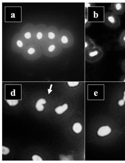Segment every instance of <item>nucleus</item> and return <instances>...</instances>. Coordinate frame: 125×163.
<instances>
[{
    "label": "nucleus",
    "mask_w": 125,
    "mask_h": 163,
    "mask_svg": "<svg viewBox=\"0 0 125 163\" xmlns=\"http://www.w3.org/2000/svg\"><path fill=\"white\" fill-rule=\"evenodd\" d=\"M79 82H67V83L68 84L69 86L71 87L76 86H77L79 85Z\"/></svg>",
    "instance_id": "4468645a"
},
{
    "label": "nucleus",
    "mask_w": 125,
    "mask_h": 163,
    "mask_svg": "<svg viewBox=\"0 0 125 163\" xmlns=\"http://www.w3.org/2000/svg\"><path fill=\"white\" fill-rule=\"evenodd\" d=\"M61 41L62 44H66L69 42V38L66 35H62L61 39Z\"/></svg>",
    "instance_id": "9b49d317"
},
{
    "label": "nucleus",
    "mask_w": 125,
    "mask_h": 163,
    "mask_svg": "<svg viewBox=\"0 0 125 163\" xmlns=\"http://www.w3.org/2000/svg\"><path fill=\"white\" fill-rule=\"evenodd\" d=\"M103 55L102 49L98 46L89 50L85 52V60L90 63H94L99 60Z\"/></svg>",
    "instance_id": "f257e3e1"
},
{
    "label": "nucleus",
    "mask_w": 125,
    "mask_h": 163,
    "mask_svg": "<svg viewBox=\"0 0 125 163\" xmlns=\"http://www.w3.org/2000/svg\"><path fill=\"white\" fill-rule=\"evenodd\" d=\"M17 45H18L19 47H22L23 46V43H22V41L18 40L17 42Z\"/></svg>",
    "instance_id": "4be33fe9"
},
{
    "label": "nucleus",
    "mask_w": 125,
    "mask_h": 163,
    "mask_svg": "<svg viewBox=\"0 0 125 163\" xmlns=\"http://www.w3.org/2000/svg\"><path fill=\"white\" fill-rule=\"evenodd\" d=\"M104 23L111 28H117L121 25V20L118 15L108 12L104 14Z\"/></svg>",
    "instance_id": "f03ea898"
},
{
    "label": "nucleus",
    "mask_w": 125,
    "mask_h": 163,
    "mask_svg": "<svg viewBox=\"0 0 125 163\" xmlns=\"http://www.w3.org/2000/svg\"><path fill=\"white\" fill-rule=\"evenodd\" d=\"M7 102L10 106H16L18 103V101L17 100H7Z\"/></svg>",
    "instance_id": "f8f14e48"
},
{
    "label": "nucleus",
    "mask_w": 125,
    "mask_h": 163,
    "mask_svg": "<svg viewBox=\"0 0 125 163\" xmlns=\"http://www.w3.org/2000/svg\"><path fill=\"white\" fill-rule=\"evenodd\" d=\"M55 48V46L54 45H52L50 46L49 48H48V50L50 52H53V51L54 50Z\"/></svg>",
    "instance_id": "6ab92c4d"
},
{
    "label": "nucleus",
    "mask_w": 125,
    "mask_h": 163,
    "mask_svg": "<svg viewBox=\"0 0 125 163\" xmlns=\"http://www.w3.org/2000/svg\"><path fill=\"white\" fill-rule=\"evenodd\" d=\"M120 81L125 82V75H123L120 79Z\"/></svg>",
    "instance_id": "393cba45"
},
{
    "label": "nucleus",
    "mask_w": 125,
    "mask_h": 163,
    "mask_svg": "<svg viewBox=\"0 0 125 163\" xmlns=\"http://www.w3.org/2000/svg\"><path fill=\"white\" fill-rule=\"evenodd\" d=\"M43 34L41 32H39L37 34V37L38 39L40 40L43 37Z\"/></svg>",
    "instance_id": "5701e85b"
},
{
    "label": "nucleus",
    "mask_w": 125,
    "mask_h": 163,
    "mask_svg": "<svg viewBox=\"0 0 125 163\" xmlns=\"http://www.w3.org/2000/svg\"><path fill=\"white\" fill-rule=\"evenodd\" d=\"M88 8H85V24L86 28L89 27L91 25V23L88 22Z\"/></svg>",
    "instance_id": "9d476101"
},
{
    "label": "nucleus",
    "mask_w": 125,
    "mask_h": 163,
    "mask_svg": "<svg viewBox=\"0 0 125 163\" xmlns=\"http://www.w3.org/2000/svg\"><path fill=\"white\" fill-rule=\"evenodd\" d=\"M55 36L54 33H53L52 32H49L48 33V37L50 39H53L55 37Z\"/></svg>",
    "instance_id": "f3484780"
},
{
    "label": "nucleus",
    "mask_w": 125,
    "mask_h": 163,
    "mask_svg": "<svg viewBox=\"0 0 125 163\" xmlns=\"http://www.w3.org/2000/svg\"><path fill=\"white\" fill-rule=\"evenodd\" d=\"M33 160L34 161H42L43 159L37 155H34L33 156Z\"/></svg>",
    "instance_id": "2eb2a0df"
},
{
    "label": "nucleus",
    "mask_w": 125,
    "mask_h": 163,
    "mask_svg": "<svg viewBox=\"0 0 125 163\" xmlns=\"http://www.w3.org/2000/svg\"><path fill=\"white\" fill-rule=\"evenodd\" d=\"M35 52V50L33 48H30L27 50L28 53L30 55L33 54Z\"/></svg>",
    "instance_id": "a211bd4d"
},
{
    "label": "nucleus",
    "mask_w": 125,
    "mask_h": 163,
    "mask_svg": "<svg viewBox=\"0 0 125 163\" xmlns=\"http://www.w3.org/2000/svg\"><path fill=\"white\" fill-rule=\"evenodd\" d=\"M10 152L9 149L8 147L2 146V154L3 155H6L9 153Z\"/></svg>",
    "instance_id": "ddd939ff"
},
{
    "label": "nucleus",
    "mask_w": 125,
    "mask_h": 163,
    "mask_svg": "<svg viewBox=\"0 0 125 163\" xmlns=\"http://www.w3.org/2000/svg\"><path fill=\"white\" fill-rule=\"evenodd\" d=\"M121 66L123 71L125 73V60L121 63Z\"/></svg>",
    "instance_id": "412c9836"
},
{
    "label": "nucleus",
    "mask_w": 125,
    "mask_h": 163,
    "mask_svg": "<svg viewBox=\"0 0 125 163\" xmlns=\"http://www.w3.org/2000/svg\"><path fill=\"white\" fill-rule=\"evenodd\" d=\"M68 108V106L67 104H64L63 106H60L56 108L55 109V111L57 114H62L67 110Z\"/></svg>",
    "instance_id": "0eeeda50"
},
{
    "label": "nucleus",
    "mask_w": 125,
    "mask_h": 163,
    "mask_svg": "<svg viewBox=\"0 0 125 163\" xmlns=\"http://www.w3.org/2000/svg\"><path fill=\"white\" fill-rule=\"evenodd\" d=\"M111 131V129L108 126H103L100 128L98 130L97 133L99 136H106L110 134Z\"/></svg>",
    "instance_id": "39448f33"
},
{
    "label": "nucleus",
    "mask_w": 125,
    "mask_h": 163,
    "mask_svg": "<svg viewBox=\"0 0 125 163\" xmlns=\"http://www.w3.org/2000/svg\"><path fill=\"white\" fill-rule=\"evenodd\" d=\"M123 100H124L125 102V91L124 92V97H123Z\"/></svg>",
    "instance_id": "a878e982"
},
{
    "label": "nucleus",
    "mask_w": 125,
    "mask_h": 163,
    "mask_svg": "<svg viewBox=\"0 0 125 163\" xmlns=\"http://www.w3.org/2000/svg\"><path fill=\"white\" fill-rule=\"evenodd\" d=\"M73 129L76 133H79L82 130V126L80 123H77L74 124L73 126Z\"/></svg>",
    "instance_id": "1a4fd4ad"
},
{
    "label": "nucleus",
    "mask_w": 125,
    "mask_h": 163,
    "mask_svg": "<svg viewBox=\"0 0 125 163\" xmlns=\"http://www.w3.org/2000/svg\"><path fill=\"white\" fill-rule=\"evenodd\" d=\"M125 103V101L123 100V99H121L118 102V104L119 106H122L124 105Z\"/></svg>",
    "instance_id": "b1692460"
},
{
    "label": "nucleus",
    "mask_w": 125,
    "mask_h": 163,
    "mask_svg": "<svg viewBox=\"0 0 125 163\" xmlns=\"http://www.w3.org/2000/svg\"><path fill=\"white\" fill-rule=\"evenodd\" d=\"M95 3H85V8H87L89 7H93L95 6Z\"/></svg>",
    "instance_id": "dca6fc26"
},
{
    "label": "nucleus",
    "mask_w": 125,
    "mask_h": 163,
    "mask_svg": "<svg viewBox=\"0 0 125 163\" xmlns=\"http://www.w3.org/2000/svg\"><path fill=\"white\" fill-rule=\"evenodd\" d=\"M24 37H25V38L27 39H30L31 37V34L30 32H27L25 34Z\"/></svg>",
    "instance_id": "aec40b11"
},
{
    "label": "nucleus",
    "mask_w": 125,
    "mask_h": 163,
    "mask_svg": "<svg viewBox=\"0 0 125 163\" xmlns=\"http://www.w3.org/2000/svg\"><path fill=\"white\" fill-rule=\"evenodd\" d=\"M46 101L44 99H41L38 100L36 103V108L39 111H42L44 109V106L43 104L46 103Z\"/></svg>",
    "instance_id": "423d86ee"
},
{
    "label": "nucleus",
    "mask_w": 125,
    "mask_h": 163,
    "mask_svg": "<svg viewBox=\"0 0 125 163\" xmlns=\"http://www.w3.org/2000/svg\"><path fill=\"white\" fill-rule=\"evenodd\" d=\"M110 8L112 12L116 15H122L125 12V3H112L111 4Z\"/></svg>",
    "instance_id": "7ed1b4c3"
},
{
    "label": "nucleus",
    "mask_w": 125,
    "mask_h": 163,
    "mask_svg": "<svg viewBox=\"0 0 125 163\" xmlns=\"http://www.w3.org/2000/svg\"><path fill=\"white\" fill-rule=\"evenodd\" d=\"M118 41L120 45L125 47V30L123 31L119 36Z\"/></svg>",
    "instance_id": "6e6552de"
},
{
    "label": "nucleus",
    "mask_w": 125,
    "mask_h": 163,
    "mask_svg": "<svg viewBox=\"0 0 125 163\" xmlns=\"http://www.w3.org/2000/svg\"><path fill=\"white\" fill-rule=\"evenodd\" d=\"M95 44L92 39L87 36L85 37V52L90 49L93 48L96 46Z\"/></svg>",
    "instance_id": "20e7f679"
}]
</instances>
